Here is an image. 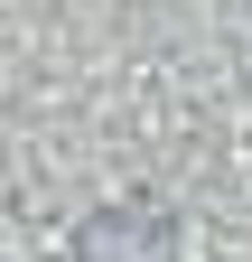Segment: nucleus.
I'll return each instance as SVG.
<instances>
[{
	"instance_id": "nucleus-1",
	"label": "nucleus",
	"mask_w": 252,
	"mask_h": 262,
	"mask_svg": "<svg viewBox=\"0 0 252 262\" xmlns=\"http://www.w3.org/2000/svg\"><path fill=\"white\" fill-rule=\"evenodd\" d=\"M178 253V215L131 196V206H103L75 225V262H168Z\"/></svg>"
}]
</instances>
